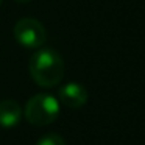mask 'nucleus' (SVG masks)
<instances>
[{
    "label": "nucleus",
    "instance_id": "f03ea898",
    "mask_svg": "<svg viewBox=\"0 0 145 145\" xmlns=\"http://www.w3.org/2000/svg\"><path fill=\"white\" fill-rule=\"evenodd\" d=\"M61 103L52 94H36L25 105V119L35 126H45L53 123L59 116Z\"/></svg>",
    "mask_w": 145,
    "mask_h": 145
},
{
    "label": "nucleus",
    "instance_id": "0eeeda50",
    "mask_svg": "<svg viewBox=\"0 0 145 145\" xmlns=\"http://www.w3.org/2000/svg\"><path fill=\"white\" fill-rule=\"evenodd\" d=\"M16 2H19V3H28V2H31V0H16Z\"/></svg>",
    "mask_w": 145,
    "mask_h": 145
},
{
    "label": "nucleus",
    "instance_id": "f257e3e1",
    "mask_svg": "<svg viewBox=\"0 0 145 145\" xmlns=\"http://www.w3.org/2000/svg\"><path fill=\"white\" fill-rule=\"evenodd\" d=\"M28 70L36 84L53 88L59 84L64 76V61L53 48H38L30 58Z\"/></svg>",
    "mask_w": 145,
    "mask_h": 145
},
{
    "label": "nucleus",
    "instance_id": "423d86ee",
    "mask_svg": "<svg viewBox=\"0 0 145 145\" xmlns=\"http://www.w3.org/2000/svg\"><path fill=\"white\" fill-rule=\"evenodd\" d=\"M36 145H66L64 139L61 137L59 134H55V133H50V134H45L36 142Z\"/></svg>",
    "mask_w": 145,
    "mask_h": 145
},
{
    "label": "nucleus",
    "instance_id": "39448f33",
    "mask_svg": "<svg viewBox=\"0 0 145 145\" xmlns=\"http://www.w3.org/2000/svg\"><path fill=\"white\" fill-rule=\"evenodd\" d=\"M22 108L14 100L0 101V126L13 128L22 120Z\"/></svg>",
    "mask_w": 145,
    "mask_h": 145
},
{
    "label": "nucleus",
    "instance_id": "7ed1b4c3",
    "mask_svg": "<svg viewBox=\"0 0 145 145\" xmlns=\"http://www.w3.org/2000/svg\"><path fill=\"white\" fill-rule=\"evenodd\" d=\"M13 33L16 41L25 48H41L47 41V31L44 25L31 17L17 20Z\"/></svg>",
    "mask_w": 145,
    "mask_h": 145
},
{
    "label": "nucleus",
    "instance_id": "6e6552de",
    "mask_svg": "<svg viewBox=\"0 0 145 145\" xmlns=\"http://www.w3.org/2000/svg\"><path fill=\"white\" fill-rule=\"evenodd\" d=\"M0 3H2V0H0Z\"/></svg>",
    "mask_w": 145,
    "mask_h": 145
},
{
    "label": "nucleus",
    "instance_id": "20e7f679",
    "mask_svg": "<svg viewBox=\"0 0 145 145\" xmlns=\"http://www.w3.org/2000/svg\"><path fill=\"white\" fill-rule=\"evenodd\" d=\"M88 89L83 84L75 81H70L67 84L61 86L59 92H58V100L59 103H63L64 106L72 108V109H78V108H83L86 103H88Z\"/></svg>",
    "mask_w": 145,
    "mask_h": 145
}]
</instances>
